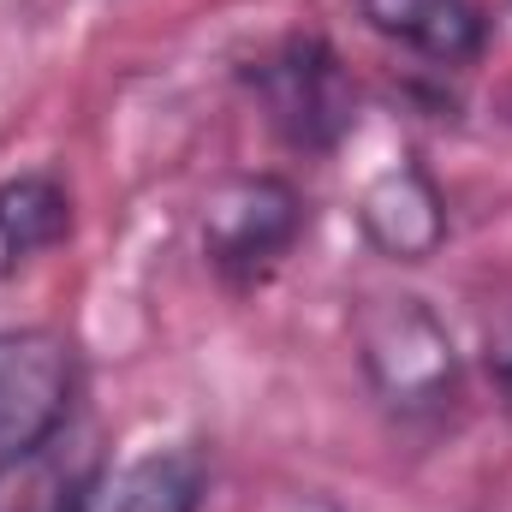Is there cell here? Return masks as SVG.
<instances>
[{
  "instance_id": "6da1fadb",
  "label": "cell",
  "mask_w": 512,
  "mask_h": 512,
  "mask_svg": "<svg viewBox=\"0 0 512 512\" xmlns=\"http://www.w3.org/2000/svg\"><path fill=\"white\" fill-rule=\"evenodd\" d=\"M352 346L370 393L399 417H435L459 393V346L417 292H370L352 304Z\"/></svg>"
},
{
  "instance_id": "7a4b0ae2",
  "label": "cell",
  "mask_w": 512,
  "mask_h": 512,
  "mask_svg": "<svg viewBox=\"0 0 512 512\" xmlns=\"http://www.w3.org/2000/svg\"><path fill=\"white\" fill-rule=\"evenodd\" d=\"M245 90L286 149L334 155L358 126V90L346 60L322 36H286L245 66Z\"/></svg>"
},
{
  "instance_id": "3957f363",
  "label": "cell",
  "mask_w": 512,
  "mask_h": 512,
  "mask_svg": "<svg viewBox=\"0 0 512 512\" xmlns=\"http://www.w3.org/2000/svg\"><path fill=\"white\" fill-rule=\"evenodd\" d=\"M304 191L280 173H233L203 197V256L233 286H251L280 268V256L304 239Z\"/></svg>"
},
{
  "instance_id": "277c9868",
  "label": "cell",
  "mask_w": 512,
  "mask_h": 512,
  "mask_svg": "<svg viewBox=\"0 0 512 512\" xmlns=\"http://www.w3.org/2000/svg\"><path fill=\"white\" fill-rule=\"evenodd\" d=\"M78 358L54 328L0 334V477L48 453L72 429Z\"/></svg>"
},
{
  "instance_id": "5b68a950",
  "label": "cell",
  "mask_w": 512,
  "mask_h": 512,
  "mask_svg": "<svg viewBox=\"0 0 512 512\" xmlns=\"http://www.w3.org/2000/svg\"><path fill=\"white\" fill-rule=\"evenodd\" d=\"M358 233L387 262H429L447 245V197L423 161H387L358 191Z\"/></svg>"
},
{
  "instance_id": "8992f818",
  "label": "cell",
  "mask_w": 512,
  "mask_h": 512,
  "mask_svg": "<svg viewBox=\"0 0 512 512\" xmlns=\"http://www.w3.org/2000/svg\"><path fill=\"white\" fill-rule=\"evenodd\" d=\"M364 24L429 66H477L489 48L483 0H358Z\"/></svg>"
},
{
  "instance_id": "52a82bcc",
  "label": "cell",
  "mask_w": 512,
  "mask_h": 512,
  "mask_svg": "<svg viewBox=\"0 0 512 512\" xmlns=\"http://www.w3.org/2000/svg\"><path fill=\"white\" fill-rule=\"evenodd\" d=\"M209 489V465L197 447H155L120 471H102L84 512H197Z\"/></svg>"
},
{
  "instance_id": "ba28073f",
  "label": "cell",
  "mask_w": 512,
  "mask_h": 512,
  "mask_svg": "<svg viewBox=\"0 0 512 512\" xmlns=\"http://www.w3.org/2000/svg\"><path fill=\"white\" fill-rule=\"evenodd\" d=\"M72 233V197L54 173H18L0 185V280Z\"/></svg>"
},
{
  "instance_id": "9c48e42d",
  "label": "cell",
  "mask_w": 512,
  "mask_h": 512,
  "mask_svg": "<svg viewBox=\"0 0 512 512\" xmlns=\"http://www.w3.org/2000/svg\"><path fill=\"white\" fill-rule=\"evenodd\" d=\"M489 376H495V387L512 399V310L489 328Z\"/></svg>"
}]
</instances>
